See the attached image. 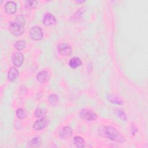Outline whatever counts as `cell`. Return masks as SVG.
Listing matches in <instances>:
<instances>
[{
	"label": "cell",
	"instance_id": "obj_20",
	"mask_svg": "<svg viewBox=\"0 0 148 148\" xmlns=\"http://www.w3.org/2000/svg\"><path fill=\"white\" fill-rule=\"evenodd\" d=\"M46 113V111L44 109L41 108H37L35 112V116L36 117H43Z\"/></svg>",
	"mask_w": 148,
	"mask_h": 148
},
{
	"label": "cell",
	"instance_id": "obj_19",
	"mask_svg": "<svg viewBox=\"0 0 148 148\" xmlns=\"http://www.w3.org/2000/svg\"><path fill=\"white\" fill-rule=\"evenodd\" d=\"M14 47L17 50H21L25 47V42L23 40H18L15 43Z\"/></svg>",
	"mask_w": 148,
	"mask_h": 148
},
{
	"label": "cell",
	"instance_id": "obj_8",
	"mask_svg": "<svg viewBox=\"0 0 148 148\" xmlns=\"http://www.w3.org/2000/svg\"><path fill=\"white\" fill-rule=\"evenodd\" d=\"M47 124V120L45 118L42 117V119L36 121L34 125H33V128L36 130V131H39L42 129H43Z\"/></svg>",
	"mask_w": 148,
	"mask_h": 148
},
{
	"label": "cell",
	"instance_id": "obj_17",
	"mask_svg": "<svg viewBox=\"0 0 148 148\" xmlns=\"http://www.w3.org/2000/svg\"><path fill=\"white\" fill-rule=\"evenodd\" d=\"M38 3V1H25V6L27 9H33L37 6Z\"/></svg>",
	"mask_w": 148,
	"mask_h": 148
},
{
	"label": "cell",
	"instance_id": "obj_18",
	"mask_svg": "<svg viewBox=\"0 0 148 148\" xmlns=\"http://www.w3.org/2000/svg\"><path fill=\"white\" fill-rule=\"evenodd\" d=\"M48 99H49L50 103L53 105H56L58 102V101H59L58 97L55 94H50L49 96Z\"/></svg>",
	"mask_w": 148,
	"mask_h": 148
},
{
	"label": "cell",
	"instance_id": "obj_23",
	"mask_svg": "<svg viewBox=\"0 0 148 148\" xmlns=\"http://www.w3.org/2000/svg\"><path fill=\"white\" fill-rule=\"evenodd\" d=\"M137 131H138V130H137V128L136 127V126L132 125L131 126V132H132V135H135V134H136V132H137Z\"/></svg>",
	"mask_w": 148,
	"mask_h": 148
},
{
	"label": "cell",
	"instance_id": "obj_14",
	"mask_svg": "<svg viewBox=\"0 0 148 148\" xmlns=\"http://www.w3.org/2000/svg\"><path fill=\"white\" fill-rule=\"evenodd\" d=\"M108 99L110 101V102L113 103L114 104H117L119 105H121L123 104V102L117 96L113 94H108L107 95Z\"/></svg>",
	"mask_w": 148,
	"mask_h": 148
},
{
	"label": "cell",
	"instance_id": "obj_13",
	"mask_svg": "<svg viewBox=\"0 0 148 148\" xmlns=\"http://www.w3.org/2000/svg\"><path fill=\"white\" fill-rule=\"evenodd\" d=\"M68 64L72 68H76L82 65V61L79 58L74 57L70 59Z\"/></svg>",
	"mask_w": 148,
	"mask_h": 148
},
{
	"label": "cell",
	"instance_id": "obj_22",
	"mask_svg": "<svg viewBox=\"0 0 148 148\" xmlns=\"http://www.w3.org/2000/svg\"><path fill=\"white\" fill-rule=\"evenodd\" d=\"M116 114H117V117L121 119L122 121H127V117H126V114L122 110H117V112H116Z\"/></svg>",
	"mask_w": 148,
	"mask_h": 148
},
{
	"label": "cell",
	"instance_id": "obj_6",
	"mask_svg": "<svg viewBox=\"0 0 148 148\" xmlns=\"http://www.w3.org/2000/svg\"><path fill=\"white\" fill-rule=\"evenodd\" d=\"M24 61L23 54L20 52L14 53L12 57V63L16 66H20Z\"/></svg>",
	"mask_w": 148,
	"mask_h": 148
},
{
	"label": "cell",
	"instance_id": "obj_16",
	"mask_svg": "<svg viewBox=\"0 0 148 148\" xmlns=\"http://www.w3.org/2000/svg\"><path fill=\"white\" fill-rule=\"evenodd\" d=\"M41 145V139L39 137H35L32 138L28 143V146L30 147H38Z\"/></svg>",
	"mask_w": 148,
	"mask_h": 148
},
{
	"label": "cell",
	"instance_id": "obj_4",
	"mask_svg": "<svg viewBox=\"0 0 148 148\" xmlns=\"http://www.w3.org/2000/svg\"><path fill=\"white\" fill-rule=\"evenodd\" d=\"M29 35L32 39L39 40L43 38V32L39 27H33L29 30Z\"/></svg>",
	"mask_w": 148,
	"mask_h": 148
},
{
	"label": "cell",
	"instance_id": "obj_9",
	"mask_svg": "<svg viewBox=\"0 0 148 148\" xmlns=\"http://www.w3.org/2000/svg\"><path fill=\"white\" fill-rule=\"evenodd\" d=\"M17 5L13 1H8L5 5V10L8 14H14L16 12Z\"/></svg>",
	"mask_w": 148,
	"mask_h": 148
},
{
	"label": "cell",
	"instance_id": "obj_15",
	"mask_svg": "<svg viewBox=\"0 0 148 148\" xmlns=\"http://www.w3.org/2000/svg\"><path fill=\"white\" fill-rule=\"evenodd\" d=\"M73 142L74 145L79 148L84 147V139L79 136H76L73 139Z\"/></svg>",
	"mask_w": 148,
	"mask_h": 148
},
{
	"label": "cell",
	"instance_id": "obj_5",
	"mask_svg": "<svg viewBox=\"0 0 148 148\" xmlns=\"http://www.w3.org/2000/svg\"><path fill=\"white\" fill-rule=\"evenodd\" d=\"M57 50L61 55L68 56L72 53V49L70 45L66 43H61L57 46Z\"/></svg>",
	"mask_w": 148,
	"mask_h": 148
},
{
	"label": "cell",
	"instance_id": "obj_1",
	"mask_svg": "<svg viewBox=\"0 0 148 148\" xmlns=\"http://www.w3.org/2000/svg\"><path fill=\"white\" fill-rule=\"evenodd\" d=\"M99 135L102 137L108 138L112 140L119 143H123L125 140V138L114 127L101 125L98 130Z\"/></svg>",
	"mask_w": 148,
	"mask_h": 148
},
{
	"label": "cell",
	"instance_id": "obj_2",
	"mask_svg": "<svg viewBox=\"0 0 148 148\" xmlns=\"http://www.w3.org/2000/svg\"><path fill=\"white\" fill-rule=\"evenodd\" d=\"M24 18L18 16L17 21H12L9 23V29L12 34L14 35H21L24 33V21H23Z\"/></svg>",
	"mask_w": 148,
	"mask_h": 148
},
{
	"label": "cell",
	"instance_id": "obj_3",
	"mask_svg": "<svg viewBox=\"0 0 148 148\" xmlns=\"http://www.w3.org/2000/svg\"><path fill=\"white\" fill-rule=\"evenodd\" d=\"M79 115L82 119L86 121H94L97 119L96 114L89 109L82 110L79 113Z\"/></svg>",
	"mask_w": 148,
	"mask_h": 148
},
{
	"label": "cell",
	"instance_id": "obj_10",
	"mask_svg": "<svg viewBox=\"0 0 148 148\" xmlns=\"http://www.w3.org/2000/svg\"><path fill=\"white\" fill-rule=\"evenodd\" d=\"M18 75V72L17 69L15 67H11L8 72V79L10 82L15 81Z\"/></svg>",
	"mask_w": 148,
	"mask_h": 148
},
{
	"label": "cell",
	"instance_id": "obj_11",
	"mask_svg": "<svg viewBox=\"0 0 148 148\" xmlns=\"http://www.w3.org/2000/svg\"><path fill=\"white\" fill-rule=\"evenodd\" d=\"M72 134V130L70 127L66 126L64 127L60 132V136L63 139H66L70 137Z\"/></svg>",
	"mask_w": 148,
	"mask_h": 148
},
{
	"label": "cell",
	"instance_id": "obj_21",
	"mask_svg": "<svg viewBox=\"0 0 148 148\" xmlns=\"http://www.w3.org/2000/svg\"><path fill=\"white\" fill-rule=\"evenodd\" d=\"M16 115L18 118H19L20 119H23L25 118L27 114L23 109H22L21 108H19L16 111Z\"/></svg>",
	"mask_w": 148,
	"mask_h": 148
},
{
	"label": "cell",
	"instance_id": "obj_12",
	"mask_svg": "<svg viewBox=\"0 0 148 148\" xmlns=\"http://www.w3.org/2000/svg\"><path fill=\"white\" fill-rule=\"evenodd\" d=\"M49 78V74H48L47 72H46L45 71H42L39 72L36 76L37 80L40 83H45L47 81Z\"/></svg>",
	"mask_w": 148,
	"mask_h": 148
},
{
	"label": "cell",
	"instance_id": "obj_7",
	"mask_svg": "<svg viewBox=\"0 0 148 148\" xmlns=\"http://www.w3.org/2000/svg\"><path fill=\"white\" fill-rule=\"evenodd\" d=\"M56 23V17L50 13H46L43 18V23L45 26H50Z\"/></svg>",
	"mask_w": 148,
	"mask_h": 148
},
{
	"label": "cell",
	"instance_id": "obj_24",
	"mask_svg": "<svg viewBox=\"0 0 148 148\" xmlns=\"http://www.w3.org/2000/svg\"><path fill=\"white\" fill-rule=\"evenodd\" d=\"M77 2H78V3H81V2H84V1H76Z\"/></svg>",
	"mask_w": 148,
	"mask_h": 148
}]
</instances>
